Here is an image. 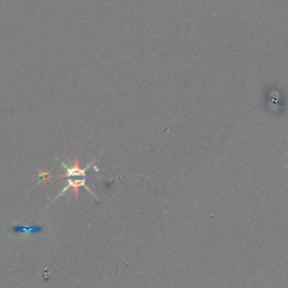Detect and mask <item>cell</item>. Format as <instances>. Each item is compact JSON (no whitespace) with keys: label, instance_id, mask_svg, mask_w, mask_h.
<instances>
[{"label":"cell","instance_id":"obj_1","mask_svg":"<svg viewBox=\"0 0 288 288\" xmlns=\"http://www.w3.org/2000/svg\"><path fill=\"white\" fill-rule=\"evenodd\" d=\"M87 179H88V177H84V178H82V179H71V178H70V177H68L67 185H65V187L62 189V191H61L60 194H57V196L55 197L54 199H53V201H55L57 198H59L60 196L64 195V192H67L69 188H72L73 189V192H75L76 199H78V197H79V188L80 187H84V188L87 189V191L90 192V194H92V196H94L95 198L98 199L97 197H96V195H95L94 192L92 191H90V189L87 187V184H86V180H87Z\"/></svg>","mask_w":288,"mask_h":288},{"label":"cell","instance_id":"obj_2","mask_svg":"<svg viewBox=\"0 0 288 288\" xmlns=\"http://www.w3.org/2000/svg\"><path fill=\"white\" fill-rule=\"evenodd\" d=\"M94 162L92 161L90 162L87 167L85 168H80L79 167V160L76 159L75 160V163H73V166H67V164L62 162V167L64 168L65 170V174L62 175L61 177H73V176H77V177H85L86 176V171H87L90 167L94 166Z\"/></svg>","mask_w":288,"mask_h":288},{"label":"cell","instance_id":"obj_3","mask_svg":"<svg viewBox=\"0 0 288 288\" xmlns=\"http://www.w3.org/2000/svg\"><path fill=\"white\" fill-rule=\"evenodd\" d=\"M43 226H22V225H18V226H13V228L10 229L11 232H15V233H22V234H33V233H40V232H43Z\"/></svg>","mask_w":288,"mask_h":288}]
</instances>
